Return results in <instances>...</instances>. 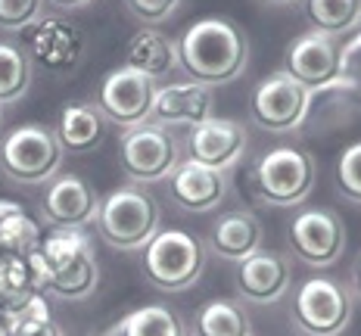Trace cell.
I'll return each mask as SVG.
<instances>
[{
  "mask_svg": "<svg viewBox=\"0 0 361 336\" xmlns=\"http://www.w3.org/2000/svg\"><path fill=\"white\" fill-rule=\"evenodd\" d=\"M250 63V37L237 22L206 16L187 25L178 37V66L187 81L221 87L237 81Z\"/></svg>",
  "mask_w": 361,
  "mask_h": 336,
  "instance_id": "1",
  "label": "cell"
},
{
  "mask_svg": "<svg viewBox=\"0 0 361 336\" xmlns=\"http://www.w3.org/2000/svg\"><path fill=\"white\" fill-rule=\"evenodd\" d=\"M28 259H32L41 287L66 302H81L100 283L94 240L85 230H54L41 240V249Z\"/></svg>",
  "mask_w": 361,
  "mask_h": 336,
  "instance_id": "2",
  "label": "cell"
},
{
  "mask_svg": "<svg viewBox=\"0 0 361 336\" xmlns=\"http://www.w3.org/2000/svg\"><path fill=\"white\" fill-rule=\"evenodd\" d=\"M318 181V162L302 147H271L250 171V190L262 206L293 209L302 206Z\"/></svg>",
  "mask_w": 361,
  "mask_h": 336,
  "instance_id": "3",
  "label": "cell"
},
{
  "mask_svg": "<svg viewBox=\"0 0 361 336\" xmlns=\"http://www.w3.org/2000/svg\"><path fill=\"white\" fill-rule=\"evenodd\" d=\"M94 224L112 249L137 252L162 230V209L144 187H118L100 199Z\"/></svg>",
  "mask_w": 361,
  "mask_h": 336,
  "instance_id": "4",
  "label": "cell"
},
{
  "mask_svg": "<svg viewBox=\"0 0 361 336\" xmlns=\"http://www.w3.org/2000/svg\"><path fill=\"white\" fill-rule=\"evenodd\" d=\"M283 72L312 94L358 87V81L349 78V56H345L340 37H327L321 32H312V28L293 37L287 56H283Z\"/></svg>",
  "mask_w": 361,
  "mask_h": 336,
  "instance_id": "5",
  "label": "cell"
},
{
  "mask_svg": "<svg viewBox=\"0 0 361 336\" xmlns=\"http://www.w3.org/2000/svg\"><path fill=\"white\" fill-rule=\"evenodd\" d=\"M206 271V246L187 230H159L144 246V278L162 293H184Z\"/></svg>",
  "mask_w": 361,
  "mask_h": 336,
  "instance_id": "6",
  "label": "cell"
},
{
  "mask_svg": "<svg viewBox=\"0 0 361 336\" xmlns=\"http://www.w3.org/2000/svg\"><path fill=\"white\" fill-rule=\"evenodd\" d=\"M352 302L349 287L336 278H305L293 293L290 321L302 336H343L352 324Z\"/></svg>",
  "mask_w": 361,
  "mask_h": 336,
  "instance_id": "7",
  "label": "cell"
},
{
  "mask_svg": "<svg viewBox=\"0 0 361 336\" xmlns=\"http://www.w3.org/2000/svg\"><path fill=\"white\" fill-rule=\"evenodd\" d=\"M59 166H63V147L56 134L44 125H22L0 140V168L16 184H50Z\"/></svg>",
  "mask_w": 361,
  "mask_h": 336,
  "instance_id": "8",
  "label": "cell"
},
{
  "mask_svg": "<svg viewBox=\"0 0 361 336\" xmlns=\"http://www.w3.org/2000/svg\"><path fill=\"white\" fill-rule=\"evenodd\" d=\"M118 162L131 184L147 187L165 181L180 166V147L171 128H162L156 122H144L125 128L118 137Z\"/></svg>",
  "mask_w": 361,
  "mask_h": 336,
  "instance_id": "9",
  "label": "cell"
},
{
  "mask_svg": "<svg viewBox=\"0 0 361 336\" xmlns=\"http://www.w3.org/2000/svg\"><path fill=\"white\" fill-rule=\"evenodd\" d=\"M314 94L287 72L262 78L250 94V118L268 134H293L305 125Z\"/></svg>",
  "mask_w": 361,
  "mask_h": 336,
  "instance_id": "10",
  "label": "cell"
},
{
  "mask_svg": "<svg viewBox=\"0 0 361 336\" xmlns=\"http://www.w3.org/2000/svg\"><path fill=\"white\" fill-rule=\"evenodd\" d=\"M290 259L308 268H330L345 252V224L334 209H305L287 228Z\"/></svg>",
  "mask_w": 361,
  "mask_h": 336,
  "instance_id": "11",
  "label": "cell"
},
{
  "mask_svg": "<svg viewBox=\"0 0 361 336\" xmlns=\"http://www.w3.org/2000/svg\"><path fill=\"white\" fill-rule=\"evenodd\" d=\"M156 81L147 75L118 66L112 69L106 78L97 87V112H100L106 122L118 125V128H134V125H144L153 116V100H156Z\"/></svg>",
  "mask_w": 361,
  "mask_h": 336,
  "instance_id": "12",
  "label": "cell"
},
{
  "mask_svg": "<svg viewBox=\"0 0 361 336\" xmlns=\"http://www.w3.org/2000/svg\"><path fill=\"white\" fill-rule=\"evenodd\" d=\"M237 296L252 305H274L277 299L287 296L293 283V259L287 252L265 249L252 252L250 259L237 261Z\"/></svg>",
  "mask_w": 361,
  "mask_h": 336,
  "instance_id": "13",
  "label": "cell"
},
{
  "mask_svg": "<svg viewBox=\"0 0 361 336\" xmlns=\"http://www.w3.org/2000/svg\"><path fill=\"white\" fill-rule=\"evenodd\" d=\"M97 199L94 187L78 175H56L47 184L41 199V218L54 230H85L97 221Z\"/></svg>",
  "mask_w": 361,
  "mask_h": 336,
  "instance_id": "14",
  "label": "cell"
},
{
  "mask_svg": "<svg viewBox=\"0 0 361 336\" xmlns=\"http://www.w3.org/2000/svg\"><path fill=\"white\" fill-rule=\"evenodd\" d=\"M184 147H187V162H197V166L215 171H231L246 153V128L237 118L212 116L209 122L190 128Z\"/></svg>",
  "mask_w": 361,
  "mask_h": 336,
  "instance_id": "15",
  "label": "cell"
},
{
  "mask_svg": "<svg viewBox=\"0 0 361 336\" xmlns=\"http://www.w3.org/2000/svg\"><path fill=\"white\" fill-rule=\"evenodd\" d=\"M165 181H169L171 203L190 215H202V212H215L228 199L231 171H215L184 159Z\"/></svg>",
  "mask_w": 361,
  "mask_h": 336,
  "instance_id": "16",
  "label": "cell"
},
{
  "mask_svg": "<svg viewBox=\"0 0 361 336\" xmlns=\"http://www.w3.org/2000/svg\"><path fill=\"white\" fill-rule=\"evenodd\" d=\"M28 50L44 69L69 72L85 56V32L63 16H41L28 28Z\"/></svg>",
  "mask_w": 361,
  "mask_h": 336,
  "instance_id": "17",
  "label": "cell"
},
{
  "mask_svg": "<svg viewBox=\"0 0 361 336\" xmlns=\"http://www.w3.org/2000/svg\"><path fill=\"white\" fill-rule=\"evenodd\" d=\"M212 116H215L212 87H202L197 81H175V85H165L156 91L149 122L162 125V128H171V125L197 128Z\"/></svg>",
  "mask_w": 361,
  "mask_h": 336,
  "instance_id": "18",
  "label": "cell"
},
{
  "mask_svg": "<svg viewBox=\"0 0 361 336\" xmlns=\"http://www.w3.org/2000/svg\"><path fill=\"white\" fill-rule=\"evenodd\" d=\"M265 243V228L246 209H237V212H224L218 215V221L209 230V249L215 252L218 259L224 261H243L250 259L252 252L262 249Z\"/></svg>",
  "mask_w": 361,
  "mask_h": 336,
  "instance_id": "19",
  "label": "cell"
},
{
  "mask_svg": "<svg viewBox=\"0 0 361 336\" xmlns=\"http://www.w3.org/2000/svg\"><path fill=\"white\" fill-rule=\"evenodd\" d=\"M125 66L153 81L169 78L178 69V41H171L159 28H137L125 47Z\"/></svg>",
  "mask_w": 361,
  "mask_h": 336,
  "instance_id": "20",
  "label": "cell"
},
{
  "mask_svg": "<svg viewBox=\"0 0 361 336\" xmlns=\"http://www.w3.org/2000/svg\"><path fill=\"white\" fill-rule=\"evenodd\" d=\"M56 140L63 153H87L103 140V116L94 103H69L59 112L56 122Z\"/></svg>",
  "mask_w": 361,
  "mask_h": 336,
  "instance_id": "21",
  "label": "cell"
},
{
  "mask_svg": "<svg viewBox=\"0 0 361 336\" xmlns=\"http://www.w3.org/2000/svg\"><path fill=\"white\" fill-rule=\"evenodd\" d=\"M37 296H44V287L37 280L32 259L0 256V309L6 315H16Z\"/></svg>",
  "mask_w": 361,
  "mask_h": 336,
  "instance_id": "22",
  "label": "cell"
},
{
  "mask_svg": "<svg viewBox=\"0 0 361 336\" xmlns=\"http://www.w3.org/2000/svg\"><path fill=\"white\" fill-rule=\"evenodd\" d=\"M41 228L19 203L0 199V256L28 259L41 249Z\"/></svg>",
  "mask_w": 361,
  "mask_h": 336,
  "instance_id": "23",
  "label": "cell"
},
{
  "mask_svg": "<svg viewBox=\"0 0 361 336\" xmlns=\"http://www.w3.org/2000/svg\"><path fill=\"white\" fill-rule=\"evenodd\" d=\"M193 336H252V324L240 299H209L193 315Z\"/></svg>",
  "mask_w": 361,
  "mask_h": 336,
  "instance_id": "24",
  "label": "cell"
},
{
  "mask_svg": "<svg viewBox=\"0 0 361 336\" xmlns=\"http://www.w3.org/2000/svg\"><path fill=\"white\" fill-rule=\"evenodd\" d=\"M305 22L327 37L352 35L361 25V0H305Z\"/></svg>",
  "mask_w": 361,
  "mask_h": 336,
  "instance_id": "25",
  "label": "cell"
},
{
  "mask_svg": "<svg viewBox=\"0 0 361 336\" xmlns=\"http://www.w3.org/2000/svg\"><path fill=\"white\" fill-rule=\"evenodd\" d=\"M109 336H190L187 324L171 311L169 305H144L118 321V327Z\"/></svg>",
  "mask_w": 361,
  "mask_h": 336,
  "instance_id": "26",
  "label": "cell"
},
{
  "mask_svg": "<svg viewBox=\"0 0 361 336\" xmlns=\"http://www.w3.org/2000/svg\"><path fill=\"white\" fill-rule=\"evenodd\" d=\"M32 85V66L16 44L0 41V103H16Z\"/></svg>",
  "mask_w": 361,
  "mask_h": 336,
  "instance_id": "27",
  "label": "cell"
},
{
  "mask_svg": "<svg viewBox=\"0 0 361 336\" xmlns=\"http://www.w3.org/2000/svg\"><path fill=\"white\" fill-rule=\"evenodd\" d=\"M10 336H63L59 324L50 318V305L44 296L32 299L25 309L13 315V330Z\"/></svg>",
  "mask_w": 361,
  "mask_h": 336,
  "instance_id": "28",
  "label": "cell"
},
{
  "mask_svg": "<svg viewBox=\"0 0 361 336\" xmlns=\"http://www.w3.org/2000/svg\"><path fill=\"white\" fill-rule=\"evenodd\" d=\"M336 190L343 199L361 206V140L349 144L336 156Z\"/></svg>",
  "mask_w": 361,
  "mask_h": 336,
  "instance_id": "29",
  "label": "cell"
},
{
  "mask_svg": "<svg viewBox=\"0 0 361 336\" xmlns=\"http://www.w3.org/2000/svg\"><path fill=\"white\" fill-rule=\"evenodd\" d=\"M44 16V0H0V28L22 32Z\"/></svg>",
  "mask_w": 361,
  "mask_h": 336,
  "instance_id": "30",
  "label": "cell"
},
{
  "mask_svg": "<svg viewBox=\"0 0 361 336\" xmlns=\"http://www.w3.org/2000/svg\"><path fill=\"white\" fill-rule=\"evenodd\" d=\"M180 4H184V0H125L128 13H131L140 25H149V28L169 22L180 10Z\"/></svg>",
  "mask_w": 361,
  "mask_h": 336,
  "instance_id": "31",
  "label": "cell"
},
{
  "mask_svg": "<svg viewBox=\"0 0 361 336\" xmlns=\"http://www.w3.org/2000/svg\"><path fill=\"white\" fill-rule=\"evenodd\" d=\"M47 4H54L56 10H66V13H72V10H81V6H87L90 0H47Z\"/></svg>",
  "mask_w": 361,
  "mask_h": 336,
  "instance_id": "32",
  "label": "cell"
},
{
  "mask_svg": "<svg viewBox=\"0 0 361 336\" xmlns=\"http://www.w3.org/2000/svg\"><path fill=\"white\" fill-rule=\"evenodd\" d=\"M352 293L361 299V256L355 259V265H352Z\"/></svg>",
  "mask_w": 361,
  "mask_h": 336,
  "instance_id": "33",
  "label": "cell"
},
{
  "mask_svg": "<svg viewBox=\"0 0 361 336\" xmlns=\"http://www.w3.org/2000/svg\"><path fill=\"white\" fill-rule=\"evenodd\" d=\"M13 330V315H6L4 309H0V336H10Z\"/></svg>",
  "mask_w": 361,
  "mask_h": 336,
  "instance_id": "34",
  "label": "cell"
},
{
  "mask_svg": "<svg viewBox=\"0 0 361 336\" xmlns=\"http://www.w3.org/2000/svg\"><path fill=\"white\" fill-rule=\"evenodd\" d=\"M355 54H361V25L355 28V41L345 47V56H355Z\"/></svg>",
  "mask_w": 361,
  "mask_h": 336,
  "instance_id": "35",
  "label": "cell"
},
{
  "mask_svg": "<svg viewBox=\"0 0 361 336\" xmlns=\"http://www.w3.org/2000/svg\"><path fill=\"white\" fill-rule=\"evenodd\" d=\"M262 4H268V6H290V4H296V0H262Z\"/></svg>",
  "mask_w": 361,
  "mask_h": 336,
  "instance_id": "36",
  "label": "cell"
},
{
  "mask_svg": "<svg viewBox=\"0 0 361 336\" xmlns=\"http://www.w3.org/2000/svg\"><path fill=\"white\" fill-rule=\"evenodd\" d=\"M0 122H4V103H0Z\"/></svg>",
  "mask_w": 361,
  "mask_h": 336,
  "instance_id": "37",
  "label": "cell"
}]
</instances>
